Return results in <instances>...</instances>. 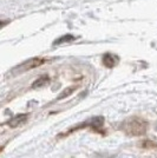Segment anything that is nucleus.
I'll return each mask as SVG.
<instances>
[{
  "mask_svg": "<svg viewBox=\"0 0 157 158\" xmlns=\"http://www.w3.org/2000/svg\"><path fill=\"white\" fill-rule=\"evenodd\" d=\"M125 132L129 135H139L145 130V123L142 119H131L128 122V126H125Z\"/></svg>",
  "mask_w": 157,
  "mask_h": 158,
  "instance_id": "obj_1",
  "label": "nucleus"
},
{
  "mask_svg": "<svg viewBox=\"0 0 157 158\" xmlns=\"http://www.w3.org/2000/svg\"><path fill=\"white\" fill-rule=\"evenodd\" d=\"M73 39V37L72 35H66V37H62V39H59L56 41V44H59V43H64L66 40H72Z\"/></svg>",
  "mask_w": 157,
  "mask_h": 158,
  "instance_id": "obj_5",
  "label": "nucleus"
},
{
  "mask_svg": "<svg viewBox=\"0 0 157 158\" xmlns=\"http://www.w3.org/2000/svg\"><path fill=\"white\" fill-rule=\"evenodd\" d=\"M41 63H43V60H40V59H30V60H27V61H25V63H23V64H20L19 66H17L13 70V73L18 74V73H21V72H24V71H27V70H30V69L37 67V66L40 65Z\"/></svg>",
  "mask_w": 157,
  "mask_h": 158,
  "instance_id": "obj_2",
  "label": "nucleus"
},
{
  "mask_svg": "<svg viewBox=\"0 0 157 158\" xmlns=\"http://www.w3.org/2000/svg\"><path fill=\"white\" fill-rule=\"evenodd\" d=\"M73 90H74V89H72V87H69V89H67V90H66L65 92H64V93H62V94H60V96H59V97H58V99L65 98L66 96H69V94H70V93H71L72 91H73Z\"/></svg>",
  "mask_w": 157,
  "mask_h": 158,
  "instance_id": "obj_4",
  "label": "nucleus"
},
{
  "mask_svg": "<svg viewBox=\"0 0 157 158\" xmlns=\"http://www.w3.org/2000/svg\"><path fill=\"white\" fill-rule=\"evenodd\" d=\"M156 129H157V125H156Z\"/></svg>",
  "mask_w": 157,
  "mask_h": 158,
  "instance_id": "obj_6",
  "label": "nucleus"
},
{
  "mask_svg": "<svg viewBox=\"0 0 157 158\" xmlns=\"http://www.w3.org/2000/svg\"><path fill=\"white\" fill-rule=\"evenodd\" d=\"M26 120V114H19V116H17V117H14L13 119H11L10 120V125L15 127V126H19L21 123H24Z\"/></svg>",
  "mask_w": 157,
  "mask_h": 158,
  "instance_id": "obj_3",
  "label": "nucleus"
}]
</instances>
